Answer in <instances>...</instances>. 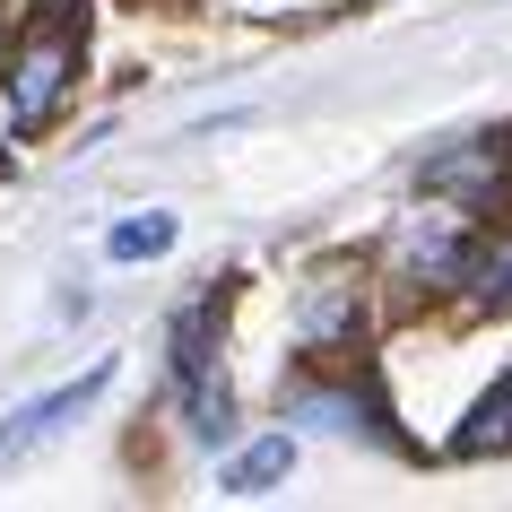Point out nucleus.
I'll return each mask as SVG.
<instances>
[{
  "mask_svg": "<svg viewBox=\"0 0 512 512\" xmlns=\"http://www.w3.org/2000/svg\"><path fill=\"white\" fill-rule=\"evenodd\" d=\"M469 304H478V313H512V235H495L478 252V243H469Z\"/></svg>",
  "mask_w": 512,
  "mask_h": 512,
  "instance_id": "10",
  "label": "nucleus"
},
{
  "mask_svg": "<svg viewBox=\"0 0 512 512\" xmlns=\"http://www.w3.org/2000/svg\"><path fill=\"white\" fill-rule=\"evenodd\" d=\"M287 408H296V417H313V426H330V434H374V443H391L382 408H374V400H356V391H322V382H296V391H287Z\"/></svg>",
  "mask_w": 512,
  "mask_h": 512,
  "instance_id": "7",
  "label": "nucleus"
},
{
  "mask_svg": "<svg viewBox=\"0 0 512 512\" xmlns=\"http://www.w3.org/2000/svg\"><path fill=\"white\" fill-rule=\"evenodd\" d=\"M70 79H79V9H70V0H53V9L27 27L18 61H9V122H18V131L53 122L61 96H70Z\"/></svg>",
  "mask_w": 512,
  "mask_h": 512,
  "instance_id": "1",
  "label": "nucleus"
},
{
  "mask_svg": "<svg viewBox=\"0 0 512 512\" xmlns=\"http://www.w3.org/2000/svg\"><path fill=\"white\" fill-rule=\"evenodd\" d=\"M426 191H469V200H495L504 191V139H469L452 157L426 165Z\"/></svg>",
  "mask_w": 512,
  "mask_h": 512,
  "instance_id": "6",
  "label": "nucleus"
},
{
  "mask_svg": "<svg viewBox=\"0 0 512 512\" xmlns=\"http://www.w3.org/2000/svg\"><path fill=\"white\" fill-rule=\"evenodd\" d=\"M105 382H113V365H87L79 382H61V391L27 400L18 417H9V426H0V469H9V460H27L35 443H53V434L70 426V417H79V408H96V400H105Z\"/></svg>",
  "mask_w": 512,
  "mask_h": 512,
  "instance_id": "4",
  "label": "nucleus"
},
{
  "mask_svg": "<svg viewBox=\"0 0 512 512\" xmlns=\"http://www.w3.org/2000/svg\"><path fill=\"white\" fill-rule=\"evenodd\" d=\"M287 469H296V434H261L243 460H226V478H217V486H226V495H270Z\"/></svg>",
  "mask_w": 512,
  "mask_h": 512,
  "instance_id": "9",
  "label": "nucleus"
},
{
  "mask_svg": "<svg viewBox=\"0 0 512 512\" xmlns=\"http://www.w3.org/2000/svg\"><path fill=\"white\" fill-rule=\"evenodd\" d=\"M165 243H174V217L148 209V217H122V226L105 235V252H113V261H157Z\"/></svg>",
  "mask_w": 512,
  "mask_h": 512,
  "instance_id": "11",
  "label": "nucleus"
},
{
  "mask_svg": "<svg viewBox=\"0 0 512 512\" xmlns=\"http://www.w3.org/2000/svg\"><path fill=\"white\" fill-rule=\"evenodd\" d=\"M486 452H512V374L495 382V391L460 417V434H452V460H486Z\"/></svg>",
  "mask_w": 512,
  "mask_h": 512,
  "instance_id": "8",
  "label": "nucleus"
},
{
  "mask_svg": "<svg viewBox=\"0 0 512 512\" xmlns=\"http://www.w3.org/2000/svg\"><path fill=\"white\" fill-rule=\"evenodd\" d=\"M174 382H183L191 434H200V443H226L235 400H226V374H217V296H200L191 313H174Z\"/></svg>",
  "mask_w": 512,
  "mask_h": 512,
  "instance_id": "2",
  "label": "nucleus"
},
{
  "mask_svg": "<svg viewBox=\"0 0 512 512\" xmlns=\"http://www.w3.org/2000/svg\"><path fill=\"white\" fill-rule=\"evenodd\" d=\"M391 270L408 287H452L469 270V217L460 209H408L391 226Z\"/></svg>",
  "mask_w": 512,
  "mask_h": 512,
  "instance_id": "3",
  "label": "nucleus"
},
{
  "mask_svg": "<svg viewBox=\"0 0 512 512\" xmlns=\"http://www.w3.org/2000/svg\"><path fill=\"white\" fill-rule=\"evenodd\" d=\"M365 322V278L356 270H313V287L296 296V339L304 348H348Z\"/></svg>",
  "mask_w": 512,
  "mask_h": 512,
  "instance_id": "5",
  "label": "nucleus"
}]
</instances>
